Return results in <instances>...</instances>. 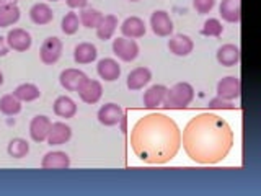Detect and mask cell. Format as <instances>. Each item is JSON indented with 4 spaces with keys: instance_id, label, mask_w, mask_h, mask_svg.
I'll use <instances>...</instances> for the list:
<instances>
[{
    "instance_id": "20",
    "label": "cell",
    "mask_w": 261,
    "mask_h": 196,
    "mask_svg": "<svg viewBox=\"0 0 261 196\" xmlns=\"http://www.w3.org/2000/svg\"><path fill=\"white\" fill-rule=\"evenodd\" d=\"M219 13L222 16V20L228 23H240L242 18L240 0H222L219 5Z\"/></svg>"
},
{
    "instance_id": "33",
    "label": "cell",
    "mask_w": 261,
    "mask_h": 196,
    "mask_svg": "<svg viewBox=\"0 0 261 196\" xmlns=\"http://www.w3.org/2000/svg\"><path fill=\"white\" fill-rule=\"evenodd\" d=\"M216 5V0H193V7L194 10L199 15H206L209 13Z\"/></svg>"
},
{
    "instance_id": "29",
    "label": "cell",
    "mask_w": 261,
    "mask_h": 196,
    "mask_svg": "<svg viewBox=\"0 0 261 196\" xmlns=\"http://www.w3.org/2000/svg\"><path fill=\"white\" fill-rule=\"evenodd\" d=\"M13 95L18 98L21 103L23 102L28 103V102L38 100V98L41 96V92L35 84H21L13 90Z\"/></svg>"
},
{
    "instance_id": "15",
    "label": "cell",
    "mask_w": 261,
    "mask_h": 196,
    "mask_svg": "<svg viewBox=\"0 0 261 196\" xmlns=\"http://www.w3.org/2000/svg\"><path fill=\"white\" fill-rule=\"evenodd\" d=\"M96 72L100 79H103L105 82H114L121 76V65L118 61L111 59V57H105V59L98 61Z\"/></svg>"
},
{
    "instance_id": "25",
    "label": "cell",
    "mask_w": 261,
    "mask_h": 196,
    "mask_svg": "<svg viewBox=\"0 0 261 196\" xmlns=\"http://www.w3.org/2000/svg\"><path fill=\"white\" fill-rule=\"evenodd\" d=\"M118 28V16L116 15H103L101 23L96 27V36L101 41H108L113 38L114 31Z\"/></svg>"
},
{
    "instance_id": "12",
    "label": "cell",
    "mask_w": 261,
    "mask_h": 196,
    "mask_svg": "<svg viewBox=\"0 0 261 196\" xmlns=\"http://www.w3.org/2000/svg\"><path fill=\"white\" fill-rule=\"evenodd\" d=\"M168 49L171 54L175 56H179V57H185V56H190L194 49V43L193 39L188 36V35H183V33H179V35H173L168 41Z\"/></svg>"
},
{
    "instance_id": "6",
    "label": "cell",
    "mask_w": 261,
    "mask_h": 196,
    "mask_svg": "<svg viewBox=\"0 0 261 196\" xmlns=\"http://www.w3.org/2000/svg\"><path fill=\"white\" fill-rule=\"evenodd\" d=\"M113 53L118 59L124 62H130L139 56V44L136 43V39L121 36V38L113 39Z\"/></svg>"
},
{
    "instance_id": "11",
    "label": "cell",
    "mask_w": 261,
    "mask_h": 196,
    "mask_svg": "<svg viewBox=\"0 0 261 196\" xmlns=\"http://www.w3.org/2000/svg\"><path fill=\"white\" fill-rule=\"evenodd\" d=\"M70 137H72V128L62 121H56L51 122L46 141L49 145H62L65 142H69Z\"/></svg>"
},
{
    "instance_id": "36",
    "label": "cell",
    "mask_w": 261,
    "mask_h": 196,
    "mask_svg": "<svg viewBox=\"0 0 261 196\" xmlns=\"http://www.w3.org/2000/svg\"><path fill=\"white\" fill-rule=\"evenodd\" d=\"M8 44H7V39L4 38V36H0V57H4V56H7L8 54Z\"/></svg>"
},
{
    "instance_id": "1",
    "label": "cell",
    "mask_w": 261,
    "mask_h": 196,
    "mask_svg": "<svg viewBox=\"0 0 261 196\" xmlns=\"http://www.w3.org/2000/svg\"><path fill=\"white\" fill-rule=\"evenodd\" d=\"M235 136L230 125L214 113H199L188 121L181 145L193 162L212 165L222 162L232 151Z\"/></svg>"
},
{
    "instance_id": "2",
    "label": "cell",
    "mask_w": 261,
    "mask_h": 196,
    "mask_svg": "<svg viewBox=\"0 0 261 196\" xmlns=\"http://www.w3.org/2000/svg\"><path fill=\"white\" fill-rule=\"evenodd\" d=\"M130 147L142 162L162 165L176 157L181 147V129L163 113L145 114L130 131Z\"/></svg>"
},
{
    "instance_id": "37",
    "label": "cell",
    "mask_w": 261,
    "mask_h": 196,
    "mask_svg": "<svg viewBox=\"0 0 261 196\" xmlns=\"http://www.w3.org/2000/svg\"><path fill=\"white\" fill-rule=\"evenodd\" d=\"M4 84V74H2V70H0V85Z\"/></svg>"
},
{
    "instance_id": "3",
    "label": "cell",
    "mask_w": 261,
    "mask_h": 196,
    "mask_svg": "<svg viewBox=\"0 0 261 196\" xmlns=\"http://www.w3.org/2000/svg\"><path fill=\"white\" fill-rule=\"evenodd\" d=\"M194 100V88L188 82H178L171 88L167 90V95L163 98V108L181 110Z\"/></svg>"
},
{
    "instance_id": "7",
    "label": "cell",
    "mask_w": 261,
    "mask_h": 196,
    "mask_svg": "<svg viewBox=\"0 0 261 196\" xmlns=\"http://www.w3.org/2000/svg\"><path fill=\"white\" fill-rule=\"evenodd\" d=\"M242 95V82L235 76H227L219 80L217 84V96L227 102H233Z\"/></svg>"
},
{
    "instance_id": "16",
    "label": "cell",
    "mask_w": 261,
    "mask_h": 196,
    "mask_svg": "<svg viewBox=\"0 0 261 196\" xmlns=\"http://www.w3.org/2000/svg\"><path fill=\"white\" fill-rule=\"evenodd\" d=\"M147 31V27L142 18L139 16H129L124 21L121 23V33L124 38L129 39H137V38H142Z\"/></svg>"
},
{
    "instance_id": "13",
    "label": "cell",
    "mask_w": 261,
    "mask_h": 196,
    "mask_svg": "<svg viewBox=\"0 0 261 196\" xmlns=\"http://www.w3.org/2000/svg\"><path fill=\"white\" fill-rule=\"evenodd\" d=\"M51 119L44 114H38L30 122V136L35 142H44L47 139L49 128H51Z\"/></svg>"
},
{
    "instance_id": "27",
    "label": "cell",
    "mask_w": 261,
    "mask_h": 196,
    "mask_svg": "<svg viewBox=\"0 0 261 196\" xmlns=\"http://www.w3.org/2000/svg\"><path fill=\"white\" fill-rule=\"evenodd\" d=\"M79 18H80V24H82V27H85V28H95L96 30V27L103 20V13L100 10H96V8L85 7V8H82Z\"/></svg>"
},
{
    "instance_id": "9",
    "label": "cell",
    "mask_w": 261,
    "mask_h": 196,
    "mask_svg": "<svg viewBox=\"0 0 261 196\" xmlns=\"http://www.w3.org/2000/svg\"><path fill=\"white\" fill-rule=\"evenodd\" d=\"M150 28L157 36L165 38L173 33V21H171L168 12L165 10H155L150 16Z\"/></svg>"
},
{
    "instance_id": "19",
    "label": "cell",
    "mask_w": 261,
    "mask_h": 196,
    "mask_svg": "<svg viewBox=\"0 0 261 196\" xmlns=\"http://www.w3.org/2000/svg\"><path fill=\"white\" fill-rule=\"evenodd\" d=\"M152 80V72L150 69L144 67V65H141V67H136L129 72L127 76V80H126V85L129 90H141L144 88L149 82Z\"/></svg>"
},
{
    "instance_id": "41",
    "label": "cell",
    "mask_w": 261,
    "mask_h": 196,
    "mask_svg": "<svg viewBox=\"0 0 261 196\" xmlns=\"http://www.w3.org/2000/svg\"><path fill=\"white\" fill-rule=\"evenodd\" d=\"M49 2H57V0H49Z\"/></svg>"
},
{
    "instance_id": "18",
    "label": "cell",
    "mask_w": 261,
    "mask_h": 196,
    "mask_svg": "<svg viewBox=\"0 0 261 196\" xmlns=\"http://www.w3.org/2000/svg\"><path fill=\"white\" fill-rule=\"evenodd\" d=\"M217 62L224 67H232L240 62V47L235 44H222L217 49Z\"/></svg>"
},
{
    "instance_id": "30",
    "label": "cell",
    "mask_w": 261,
    "mask_h": 196,
    "mask_svg": "<svg viewBox=\"0 0 261 196\" xmlns=\"http://www.w3.org/2000/svg\"><path fill=\"white\" fill-rule=\"evenodd\" d=\"M7 152L13 159H23V157H27L30 152V144L27 139H23V137H13L7 145Z\"/></svg>"
},
{
    "instance_id": "24",
    "label": "cell",
    "mask_w": 261,
    "mask_h": 196,
    "mask_svg": "<svg viewBox=\"0 0 261 196\" xmlns=\"http://www.w3.org/2000/svg\"><path fill=\"white\" fill-rule=\"evenodd\" d=\"M30 18L35 24H49L54 20V12L47 4H35L30 8Z\"/></svg>"
},
{
    "instance_id": "14",
    "label": "cell",
    "mask_w": 261,
    "mask_h": 196,
    "mask_svg": "<svg viewBox=\"0 0 261 196\" xmlns=\"http://www.w3.org/2000/svg\"><path fill=\"white\" fill-rule=\"evenodd\" d=\"M41 167L47 170H65L70 167V157L62 151H53L44 154Z\"/></svg>"
},
{
    "instance_id": "35",
    "label": "cell",
    "mask_w": 261,
    "mask_h": 196,
    "mask_svg": "<svg viewBox=\"0 0 261 196\" xmlns=\"http://www.w3.org/2000/svg\"><path fill=\"white\" fill-rule=\"evenodd\" d=\"M70 8H85L88 5V0H65Z\"/></svg>"
},
{
    "instance_id": "40",
    "label": "cell",
    "mask_w": 261,
    "mask_h": 196,
    "mask_svg": "<svg viewBox=\"0 0 261 196\" xmlns=\"http://www.w3.org/2000/svg\"><path fill=\"white\" fill-rule=\"evenodd\" d=\"M129 2H139V0H129Z\"/></svg>"
},
{
    "instance_id": "26",
    "label": "cell",
    "mask_w": 261,
    "mask_h": 196,
    "mask_svg": "<svg viewBox=\"0 0 261 196\" xmlns=\"http://www.w3.org/2000/svg\"><path fill=\"white\" fill-rule=\"evenodd\" d=\"M20 8L16 4L10 2V4H5L0 7V28H7V27H12L16 21L20 20Z\"/></svg>"
},
{
    "instance_id": "34",
    "label": "cell",
    "mask_w": 261,
    "mask_h": 196,
    "mask_svg": "<svg viewBox=\"0 0 261 196\" xmlns=\"http://www.w3.org/2000/svg\"><path fill=\"white\" fill-rule=\"evenodd\" d=\"M209 108H214V110H224V108H233L232 102H227L224 100V98H212V100L209 102Z\"/></svg>"
},
{
    "instance_id": "21",
    "label": "cell",
    "mask_w": 261,
    "mask_h": 196,
    "mask_svg": "<svg viewBox=\"0 0 261 196\" xmlns=\"http://www.w3.org/2000/svg\"><path fill=\"white\" fill-rule=\"evenodd\" d=\"M98 57V49L92 43H80L73 47V61L79 65L92 64Z\"/></svg>"
},
{
    "instance_id": "10",
    "label": "cell",
    "mask_w": 261,
    "mask_h": 196,
    "mask_svg": "<svg viewBox=\"0 0 261 196\" xmlns=\"http://www.w3.org/2000/svg\"><path fill=\"white\" fill-rule=\"evenodd\" d=\"M96 118L103 126H116L121 122V119L124 118V113H122V108L119 105L106 103L101 106L100 110H98Z\"/></svg>"
},
{
    "instance_id": "32",
    "label": "cell",
    "mask_w": 261,
    "mask_h": 196,
    "mask_svg": "<svg viewBox=\"0 0 261 196\" xmlns=\"http://www.w3.org/2000/svg\"><path fill=\"white\" fill-rule=\"evenodd\" d=\"M222 33H224V27L217 18H207L206 21H204L202 28H201V35H204V36L219 38Z\"/></svg>"
},
{
    "instance_id": "17",
    "label": "cell",
    "mask_w": 261,
    "mask_h": 196,
    "mask_svg": "<svg viewBox=\"0 0 261 196\" xmlns=\"http://www.w3.org/2000/svg\"><path fill=\"white\" fill-rule=\"evenodd\" d=\"M85 79H87V74L85 72H82L80 69H73V67L62 70L61 76H59L61 85H62V88L67 90V92H77L79 85Z\"/></svg>"
},
{
    "instance_id": "5",
    "label": "cell",
    "mask_w": 261,
    "mask_h": 196,
    "mask_svg": "<svg viewBox=\"0 0 261 196\" xmlns=\"http://www.w3.org/2000/svg\"><path fill=\"white\" fill-rule=\"evenodd\" d=\"M77 93L80 96V100L87 105H95L100 102V98L103 96V85L100 80L95 79H85L77 88Z\"/></svg>"
},
{
    "instance_id": "23",
    "label": "cell",
    "mask_w": 261,
    "mask_h": 196,
    "mask_svg": "<svg viewBox=\"0 0 261 196\" xmlns=\"http://www.w3.org/2000/svg\"><path fill=\"white\" fill-rule=\"evenodd\" d=\"M53 110H54V113H56V116L69 119V118H73V116H75V113H77V105H75V102H73L70 96L62 95V96H57V98H56V102L53 103Z\"/></svg>"
},
{
    "instance_id": "39",
    "label": "cell",
    "mask_w": 261,
    "mask_h": 196,
    "mask_svg": "<svg viewBox=\"0 0 261 196\" xmlns=\"http://www.w3.org/2000/svg\"><path fill=\"white\" fill-rule=\"evenodd\" d=\"M12 2H13V4H16V2H20V0H12Z\"/></svg>"
},
{
    "instance_id": "28",
    "label": "cell",
    "mask_w": 261,
    "mask_h": 196,
    "mask_svg": "<svg viewBox=\"0 0 261 196\" xmlns=\"http://www.w3.org/2000/svg\"><path fill=\"white\" fill-rule=\"evenodd\" d=\"M21 111V102L13 93H7L0 98V113L5 116H15Z\"/></svg>"
},
{
    "instance_id": "38",
    "label": "cell",
    "mask_w": 261,
    "mask_h": 196,
    "mask_svg": "<svg viewBox=\"0 0 261 196\" xmlns=\"http://www.w3.org/2000/svg\"><path fill=\"white\" fill-rule=\"evenodd\" d=\"M7 4V0H0V7H2V5H5Z\"/></svg>"
},
{
    "instance_id": "8",
    "label": "cell",
    "mask_w": 261,
    "mask_h": 196,
    "mask_svg": "<svg viewBox=\"0 0 261 196\" xmlns=\"http://www.w3.org/2000/svg\"><path fill=\"white\" fill-rule=\"evenodd\" d=\"M7 44L10 49L13 51H18V53H24L28 51L33 44V39H31V35L23 28H13L7 33Z\"/></svg>"
},
{
    "instance_id": "31",
    "label": "cell",
    "mask_w": 261,
    "mask_h": 196,
    "mask_svg": "<svg viewBox=\"0 0 261 196\" xmlns=\"http://www.w3.org/2000/svg\"><path fill=\"white\" fill-rule=\"evenodd\" d=\"M61 28L65 35H75L80 28V18L75 12H69L62 16V21H61Z\"/></svg>"
},
{
    "instance_id": "22",
    "label": "cell",
    "mask_w": 261,
    "mask_h": 196,
    "mask_svg": "<svg viewBox=\"0 0 261 196\" xmlns=\"http://www.w3.org/2000/svg\"><path fill=\"white\" fill-rule=\"evenodd\" d=\"M167 90H168V87H165V85H152V87H149L144 92V106L145 108H150V110H153V108H159V106H162V103H163V98H165V95H167Z\"/></svg>"
},
{
    "instance_id": "4",
    "label": "cell",
    "mask_w": 261,
    "mask_h": 196,
    "mask_svg": "<svg viewBox=\"0 0 261 196\" xmlns=\"http://www.w3.org/2000/svg\"><path fill=\"white\" fill-rule=\"evenodd\" d=\"M62 41L57 36H49L43 41L39 47V57L41 62L46 65H53L61 59L62 56Z\"/></svg>"
}]
</instances>
